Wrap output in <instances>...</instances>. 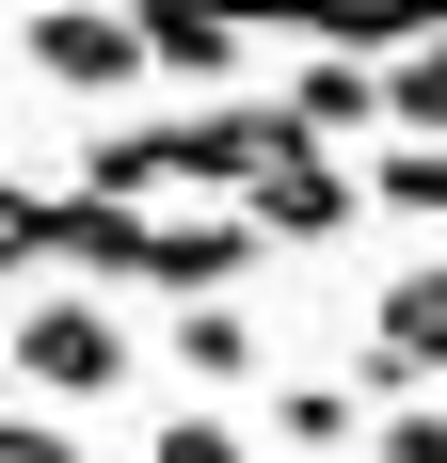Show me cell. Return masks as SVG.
Masks as SVG:
<instances>
[{"mask_svg":"<svg viewBox=\"0 0 447 463\" xmlns=\"http://www.w3.org/2000/svg\"><path fill=\"white\" fill-rule=\"evenodd\" d=\"M16 383H33V400H112V383H128V320L33 272L16 288Z\"/></svg>","mask_w":447,"mask_h":463,"instance_id":"6da1fadb","label":"cell"},{"mask_svg":"<svg viewBox=\"0 0 447 463\" xmlns=\"http://www.w3.org/2000/svg\"><path fill=\"white\" fill-rule=\"evenodd\" d=\"M16 64H33L48 96H128L144 80V16H112V0H33V16H16Z\"/></svg>","mask_w":447,"mask_h":463,"instance_id":"7a4b0ae2","label":"cell"},{"mask_svg":"<svg viewBox=\"0 0 447 463\" xmlns=\"http://www.w3.org/2000/svg\"><path fill=\"white\" fill-rule=\"evenodd\" d=\"M367 383H384V400H432V383H447V256L384 288V320H367Z\"/></svg>","mask_w":447,"mask_h":463,"instance_id":"3957f363","label":"cell"},{"mask_svg":"<svg viewBox=\"0 0 447 463\" xmlns=\"http://www.w3.org/2000/svg\"><path fill=\"white\" fill-rule=\"evenodd\" d=\"M240 48H256V16H240V0H144V64H160V80H240Z\"/></svg>","mask_w":447,"mask_h":463,"instance_id":"277c9868","label":"cell"},{"mask_svg":"<svg viewBox=\"0 0 447 463\" xmlns=\"http://www.w3.org/2000/svg\"><path fill=\"white\" fill-rule=\"evenodd\" d=\"M367 208V176H336V144H304V160H288V176L256 192V224H271V256H319V240L352 224Z\"/></svg>","mask_w":447,"mask_h":463,"instance_id":"5b68a950","label":"cell"},{"mask_svg":"<svg viewBox=\"0 0 447 463\" xmlns=\"http://www.w3.org/2000/svg\"><path fill=\"white\" fill-rule=\"evenodd\" d=\"M288 112H304L319 144H367V128H400V96H384V64H352V48H319L304 80H288Z\"/></svg>","mask_w":447,"mask_h":463,"instance_id":"8992f818","label":"cell"},{"mask_svg":"<svg viewBox=\"0 0 447 463\" xmlns=\"http://www.w3.org/2000/svg\"><path fill=\"white\" fill-rule=\"evenodd\" d=\"M176 383H192V400L256 383V304H176Z\"/></svg>","mask_w":447,"mask_h":463,"instance_id":"52a82bcc","label":"cell"},{"mask_svg":"<svg viewBox=\"0 0 447 463\" xmlns=\"http://www.w3.org/2000/svg\"><path fill=\"white\" fill-rule=\"evenodd\" d=\"M271 431H288V448H304V463H336V448H367V431H384V416H367L352 383H271Z\"/></svg>","mask_w":447,"mask_h":463,"instance_id":"ba28073f","label":"cell"},{"mask_svg":"<svg viewBox=\"0 0 447 463\" xmlns=\"http://www.w3.org/2000/svg\"><path fill=\"white\" fill-rule=\"evenodd\" d=\"M367 208H400V224H447V144L384 128V160H367Z\"/></svg>","mask_w":447,"mask_h":463,"instance_id":"9c48e42d","label":"cell"},{"mask_svg":"<svg viewBox=\"0 0 447 463\" xmlns=\"http://www.w3.org/2000/svg\"><path fill=\"white\" fill-rule=\"evenodd\" d=\"M384 96H400V128H415V144H447V33H415L400 64H384Z\"/></svg>","mask_w":447,"mask_h":463,"instance_id":"30bf717a","label":"cell"},{"mask_svg":"<svg viewBox=\"0 0 447 463\" xmlns=\"http://www.w3.org/2000/svg\"><path fill=\"white\" fill-rule=\"evenodd\" d=\"M144 463H256V448H240V416H208V400H176V431H144Z\"/></svg>","mask_w":447,"mask_h":463,"instance_id":"8fae6325","label":"cell"},{"mask_svg":"<svg viewBox=\"0 0 447 463\" xmlns=\"http://www.w3.org/2000/svg\"><path fill=\"white\" fill-rule=\"evenodd\" d=\"M367 463H447V400H400V416L367 431Z\"/></svg>","mask_w":447,"mask_h":463,"instance_id":"7c38bea8","label":"cell"},{"mask_svg":"<svg viewBox=\"0 0 447 463\" xmlns=\"http://www.w3.org/2000/svg\"><path fill=\"white\" fill-rule=\"evenodd\" d=\"M0 463H81V448H64L48 416H16V431H0Z\"/></svg>","mask_w":447,"mask_h":463,"instance_id":"4fadbf2b","label":"cell"},{"mask_svg":"<svg viewBox=\"0 0 447 463\" xmlns=\"http://www.w3.org/2000/svg\"><path fill=\"white\" fill-rule=\"evenodd\" d=\"M16 16H33V0H16Z\"/></svg>","mask_w":447,"mask_h":463,"instance_id":"5bb4252c","label":"cell"}]
</instances>
